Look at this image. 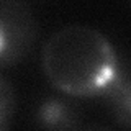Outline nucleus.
<instances>
[{
  "mask_svg": "<svg viewBox=\"0 0 131 131\" xmlns=\"http://www.w3.org/2000/svg\"><path fill=\"white\" fill-rule=\"evenodd\" d=\"M100 98L103 100L113 121L123 131H128L131 126V74L129 61L125 54H121L120 69L113 82Z\"/></svg>",
  "mask_w": 131,
  "mask_h": 131,
  "instance_id": "nucleus-4",
  "label": "nucleus"
},
{
  "mask_svg": "<svg viewBox=\"0 0 131 131\" xmlns=\"http://www.w3.org/2000/svg\"><path fill=\"white\" fill-rule=\"evenodd\" d=\"M0 131H10V125H3V126H0Z\"/></svg>",
  "mask_w": 131,
  "mask_h": 131,
  "instance_id": "nucleus-7",
  "label": "nucleus"
},
{
  "mask_svg": "<svg viewBox=\"0 0 131 131\" xmlns=\"http://www.w3.org/2000/svg\"><path fill=\"white\" fill-rule=\"evenodd\" d=\"M79 131H115V129L106 125H102V123H90V125H82Z\"/></svg>",
  "mask_w": 131,
  "mask_h": 131,
  "instance_id": "nucleus-6",
  "label": "nucleus"
},
{
  "mask_svg": "<svg viewBox=\"0 0 131 131\" xmlns=\"http://www.w3.org/2000/svg\"><path fill=\"white\" fill-rule=\"evenodd\" d=\"M33 123L38 131H79L84 125L80 98L62 92L44 93L35 103Z\"/></svg>",
  "mask_w": 131,
  "mask_h": 131,
  "instance_id": "nucleus-3",
  "label": "nucleus"
},
{
  "mask_svg": "<svg viewBox=\"0 0 131 131\" xmlns=\"http://www.w3.org/2000/svg\"><path fill=\"white\" fill-rule=\"evenodd\" d=\"M38 38V21L25 2L0 0V71L23 59Z\"/></svg>",
  "mask_w": 131,
  "mask_h": 131,
  "instance_id": "nucleus-2",
  "label": "nucleus"
},
{
  "mask_svg": "<svg viewBox=\"0 0 131 131\" xmlns=\"http://www.w3.org/2000/svg\"><path fill=\"white\" fill-rule=\"evenodd\" d=\"M16 110V93L12 82L0 71V126L10 125Z\"/></svg>",
  "mask_w": 131,
  "mask_h": 131,
  "instance_id": "nucleus-5",
  "label": "nucleus"
},
{
  "mask_svg": "<svg viewBox=\"0 0 131 131\" xmlns=\"http://www.w3.org/2000/svg\"><path fill=\"white\" fill-rule=\"evenodd\" d=\"M121 52L89 25H66L41 51V66L59 92L75 98H100L120 69Z\"/></svg>",
  "mask_w": 131,
  "mask_h": 131,
  "instance_id": "nucleus-1",
  "label": "nucleus"
}]
</instances>
